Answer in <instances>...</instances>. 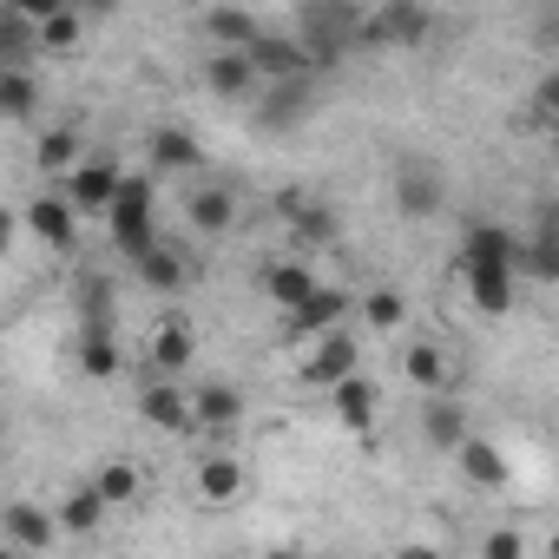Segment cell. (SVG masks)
<instances>
[{
	"label": "cell",
	"instance_id": "6da1fadb",
	"mask_svg": "<svg viewBox=\"0 0 559 559\" xmlns=\"http://www.w3.org/2000/svg\"><path fill=\"white\" fill-rule=\"evenodd\" d=\"M106 237H112V250L119 257H152L165 237H158V204H152V185L145 178H126V198L112 204V217H106Z\"/></svg>",
	"mask_w": 559,
	"mask_h": 559
},
{
	"label": "cell",
	"instance_id": "7a4b0ae2",
	"mask_svg": "<svg viewBox=\"0 0 559 559\" xmlns=\"http://www.w3.org/2000/svg\"><path fill=\"white\" fill-rule=\"evenodd\" d=\"M395 211L415 217V224L448 211V171H441V158H428V152H402L395 158Z\"/></svg>",
	"mask_w": 559,
	"mask_h": 559
},
{
	"label": "cell",
	"instance_id": "3957f363",
	"mask_svg": "<svg viewBox=\"0 0 559 559\" xmlns=\"http://www.w3.org/2000/svg\"><path fill=\"white\" fill-rule=\"evenodd\" d=\"M356 362H362V343H356L349 330H336V336H323V343H310V349H304L297 382H304V389H330V395H336L343 382H356V376H362Z\"/></svg>",
	"mask_w": 559,
	"mask_h": 559
},
{
	"label": "cell",
	"instance_id": "277c9868",
	"mask_svg": "<svg viewBox=\"0 0 559 559\" xmlns=\"http://www.w3.org/2000/svg\"><path fill=\"white\" fill-rule=\"evenodd\" d=\"M67 198H73V211H80V217H112V204L126 198V171H119V158L93 152V158L67 178Z\"/></svg>",
	"mask_w": 559,
	"mask_h": 559
},
{
	"label": "cell",
	"instance_id": "5b68a950",
	"mask_svg": "<svg viewBox=\"0 0 559 559\" xmlns=\"http://www.w3.org/2000/svg\"><path fill=\"white\" fill-rule=\"evenodd\" d=\"M435 34V14L428 8H408V0H389L362 21V47H421Z\"/></svg>",
	"mask_w": 559,
	"mask_h": 559
},
{
	"label": "cell",
	"instance_id": "8992f818",
	"mask_svg": "<svg viewBox=\"0 0 559 559\" xmlns=\"http://www.w3.org/2000/svg\"><path fill=\"white\" fill-rule=\"evenodd\" d=\"M257 290L276 304V310H284V317H297L323 284H317V263H304V257H284V263H263L257 270Z\"/></svg>",
	"mask_w": 559,
	"mask_h": 559
},
{
	"label": "cell",
	"instance_id": "52a82bcc",
	"mask_svg": "<svg viewBox=\"0 0 559 559\" xmlns=\"http://www.w3.org/2000/svg\"><path fill=\"white\" fill-rule=\"evenodd\" d=\"M243 60L257 67V80H263V86H297L304 73H317L297 34H263V40H257V47H250Z\"/></svg>",
	"mask_w": 559,
	"mask_h": 559
},
{
	"label": "cell",
	"instance_id": "ba28073f",
	"mask_svg": "<svg viewBox=\"0 0 559 559\" xmlns=\"http://www.w3.org/2000/svg\"><path fill=\"white\" fill-rule=\"evenodd\" d=\"M310 119H317V93H310V80H297V86H263L257 132H297V126H310Z\"/></svg>",
	"mask_w": 559,
	"mask_h": 559
},
{
	"label": "cell",
	"instance_id": "9c48e42d",
	"mask_svg": "<svg viewBox=\"0 0 559 559\" xmlns=\"http://www.w3.org/2000/svg\"><path fill=\"white\" fill-rule=\"evenodd\" d=\"M349 310H356V304H349V290L323 284V290H317V297H310L290 323H284V330H290L297 343H323V336H336V330H343V317H349Z\"/></svg>",
	"mask_w": 559,
	"mask_h": 559
},
{
	"label": "cell",
	"instance_id": "30bf717a",
	"mask_svg": "<svg viewBox=\"0 0 559 559\" xmlns=\"http://www.w3.org/2000/svg\"><path fill=\"white\" fill-rule=\"evenodd\" d=\"M27 230L47 243V250H73V237H80V211H73V198L60 191H40L34 204H27Z\"/></svg>",
	"mask_w": 559,
	"mask_h": 559
},
{
	"label": "cell",
	"instance_id": "8fae6325",
	"mask_svg": "<svg viewBox=\"0 0 559 559\" xmlns=\"http://www.w3.org/2000/svg\"><path fill=\"white\" fill-rule=\"evenodd\" d=\"M0 533H8V546H21V552H47L53 533H60V513H47V507H34V500H8Z\"/></svg>",
	"mask_w": 559,
	"mask_h": 559
},
{
	"label": "cell",
	"instance_id": "7c38bea8",
	"mask_svg": "<svg viewBox=\"0 0 559 559\" xmlns=\"http://www.w3.org/2000/svg\"><path fill=\"white\" fill-rule=\"evenodd\" d=\"M461 284L474 297L480 317H507L513 310V284H520V270H500V263H467L461 270Z\"/></svg>",
	"mask_w": 559,
	"mask_h": 559
},
{
	"label": "cell",
	"instance_id": "4fadbf2b",
	"mask_svg": "<svg viewBox=\"0 0 559 559\" xmlns=\"http://www.w3.org/2000/svg\"><path fill=\"white\" fill-rule=\"evenodd\" d=\"M467 263H500V270H513V263H520V237H513L507 224H487V217H480V224L461 230V270H467Z\"/></svg>",
	"mask_w": 559,
	"mask_h": 559
},
{
	"label": "cell",
	"instance_id": "5bb4252c",
	"mask_svg": "<svg viewBox=\"0 0 559 559\" xmlns=\"http://www.w3.org/2000/svg\"><path fill=\"white\" fill-rule=\"evenodd\" d=\"M191 356H198L191 330H185L178 317H165V323L152 330V349H145V362H152V382H171V376H185V369H191Z\"/></svg>",
	"mask_w": 559,
	"mask_h": 559
},
{
	"label": "cell",
	"instance_id": "9a60e30c",
	"mask_svg": "<svg viewBox=\"0 0 559 559\" xmlns=\"http://www.w3.org/2000/svg\"><path fill=\"white\" fill-rule=\"evenodd\" d=\"M402 376H408L421 395H448V382H454V362H448V349H441L435 336H415V343L402 349Z\"/></svg>",
	"mask_w": 559,
	"mask_h": 559
},
{
	"label": "cell",
	"instance_id": "2e32d148",
	"mask_svg": "<svg viewBox=\"0 0 559 559\" xmlns=\"http://www.w3.org/2000/svg\"><path fill=\"white\" fill-rule=\"evenodd\" d=\"M204 40H211V53H250L263 40V21L243 14V8H211L204 14Z\"/></svg>",
	"mask_w": 559,
	"mask_h": 559
},
{
	"label": "cell",
	"instance_id": "e0dca14e",
	"mask_svg": "<svg viewBox=\"0 0 559 559\" xmlns=\"http://www.w3.org/2000/svg\"><path fill=\"white\" fill-rule=\"evenodd\" d=\"M139 408H145V421H158L165 435H191V428H198V408H191V395H185L178 382H145Z\"/></svg>",
	"mask_w": 559,
	"mask_h": 559
},
{
	"label": "cell",
	"instance_id": "ac0fdd59",
	"mask_svg": "<svg viewBox=\"0 0 559 559\" xmlns=\"http://www.w3.org/2000/svg\"><path fill=\"white\" fill-rule=\"evenodd\" d=\"M185 217H191V230L217 237V230H230V224H237V191H230V185H191Z\"/></svg>",
	"mask_w": 559,
	"mask_h": 559
},
{
	"label": "cell",
	"instance_id": "d6986e66",
	"mask_svg": "<svg viewBox=\"0 0 559 559\" xmlns=\"http://www.w3.org/2000/svg\"><path fill=\"white\" fill-rule=\"evenodd\" d=\"M191 408H198V428H204V435H230V428L243 421V395H237L230 382H204V389H191Z\"/></svg>",
	"mask_w": 559,
	"mask_h": 559
},
{
	"label": "cell",
	"instance_id": "ffe728a7",
	"mask_svg": "<svg viewBox=\"0 0 559 559\" xmlns=\"http://www.w3.org/2000/svg\"><path fill=\"white\" fill-rule=\"evenodd\" d=\"M421 435H428V448H467L474 441V428H467V408L454 402V395H435L428 408H421Z\"/></svg>",
	"mask_w": 559,
	"mask_h": 559
},
{
	"label": "cell",
	"instance_id": "44dd1931",
	"mask_svg": "<svg viewBox=\"0 0 559 559\" xmlns=\"http://www.w3.org/2000/svg\"><path fill=\"white\" fill-rule=\"evenodd\" d=\"M145 158H152V171H198L204 165V145L191 132H178V126H158L145 139Z\"/></svg>",
	"mask_w": 559,
	"mask_h": 559
},
{
	"label": "cell",
	"instance_id": "7402d4cb",
	"mask_svg": "<svg viewBox=\"0 0 559 559\" xmlns=\"http://www.w3.org/2000/svg\"><path fill=\"white\" fill-rule=\"evenodd\" d=\"M21 8L40 21V53H73V47H80L86 21H80L73 8H47V0H21Z\"/></svg>",
	"mask_w": 559,
	"mask_h": 559
},
{
	"label": "cell",
	"instance_id": "603a6c76",
	"mask_svg": "<svg viewBox=\"0 0 559 559\" xmlns=\"http://www.w3.org/2000/svg\"><path fill=\"white\" fill-rule=\"evenodd\" d=\"M73 304H80V336H93V330H112V276H99V270H80V290H73Z\"/></svg>",
	"mask_w": 559,
	"mask_h": 559
},
{
	"label": "cell",
	"instance_id": "cb8c5ba5",
	"mask_svg": "<svg viewBox=\"0 0 559 559\" xmlns=\"http://www.w3.org/2000/svg\"><path fill=\"white\" fill-rule=\"evenodd\" d=\"M330 402H336V421H343L349 435H369V421H376V408H382V395H376V382H369V376L343 382Z\"/></svg>",
	"mask_w": 559,
	"mask_h": 559
},
{
	"label": "cell",
	"instance_id": "d4e9b609",
	"mask_svg": "<svg viewBox=\"0 0 559 559\" xmlns=\"http://www.w3.org/2000/svg\"><path fill=\"white\" fill-rule=\"evenodd\" d=\"M243 493V467L230 461V454H204L198 461V500L204 507H224V500H237Z\"/></svg>",
	"mask_w": 559,
	"mask_h": 559
},
{
	"label": "cell",
	"instance_id": "484cf974",
	"mask_svg": "<svg viewBox=\"0 0 559 559\" xmlns=\"http://www.w3.org/2000/svg\"><path fill=\"white\" fill-rule=\"evenodd\" d=\"M204 86H211L217 99H243V93L257 86V67H250L243 53H211V60H204Z\"/></svg>",
	"mask_w": 559,
	"mask_h": 559
},
{
	"label": "cell",
	"instance_id": "4316f807",
	"mask_svg": "<svg viewBox=\"0 0 559 559\" xmlns=\"http://www.w3.org/2000/svg\"><path fill=\"white\" fill-rule=\"evenodd\" d=\"M185 276H191V263L171 250V243H158L152 257H139V284L145 290H158V297H171V290H185Z\"/></svg>",
	"mask_w": 559,
	"mask_h": 559
},
{
	"label": "cell",
	"instance_id": "83f0119b",
	"mask_svg": "<svg viewBox=\"0 0 559 559\" xmlns=\"http://www.w3.org/2000/svg\"><path fill=\"white\" fill-rule=\"evenodd\" d=\"M284 211H290V230L304 243H336V211L323 198H284Z\"/></svg>",
	"mask_w": 559,
	"mask_h": 559
},
{
	"label": "cell",
	"instance_id": "f1b7e54d",
	"mask_svg": "<svg viewBox=\"0 0 559 559\" xmlns=\"http://www.w3.org/2000/svg\"><path fill=\"white\" fill-rule=\"evenodd\" d=\"M106 513H112V507H106V500H99L93 487H73V493L60 500V533L86 539V533H99V526H106Z\"/></svg>",
	"mask_w": 559,
	"mask_h": 559
},
{
	"label": "cell",
	"instance_id": "f546056e",
	"mask_svg": "<svg viewBox=\"0 0 559 559\" xmlns=\"http://www.w3.org/2000/svg\"><path fill=\"white\" fill-rule=\"evenodd\" d=\"M34 158H40V171H67V178L86 165V152H80V132H73V126H53V132H40Z\"/></svg>",
	"mask_w": 559,
	"mask_h": 559
},
{
	"label": "cell",
	"instance_id": "4dcf8cb0",
	"mask_svg": "<svg viewBox=\"0 0 559 559\" xmlns=\"http://www.w3.org/2000/svg\"><path fill=\"white\" fill-rule=\"evenodd\" d=\"M126 369V356H119V336L112 330H93V336H80V376H93V382H112Z\"/></svg>",
	"mask_w": 559,
	"mask_h": 559
},
{
	"label": "cell",
	"instance_id": "1f68e13d",
	"mask_svg": "<svg viewBox=\"0 0 559 559\" xmlns=\"http://www.w3.org/2000/svg\"><path fill=\"white\" fill-rule=\"evenodd\" d=\"M34 106H40V80L27 67H0V112H8V119H34Z\"/></svg>",
	"mask_w": 559,
	"mask_h": 559
},
{
	"label": "cell",
	"instance_id": "d6a6232c",
	"mask_svg": "<svg viewBox=\"0 0 559 559\" xmlns=\"http://www.w3.org/2000/svg\"><path fill=\"white\" fill-rule=\"evenodd\" d=\"M461 467H467L474 487H507V454H500L487 435H474V441L461 448Z\"/></svg>",
	"mask_w": 559,
	"mask_h": 559
},
{
	"label": "cell",
	"instance_id": "836d02e7",
	"mask_svg": "<svg viewBox=\"0 0 559 559\" xmlns=\"http://www.w3.org/2000/svg\"><path fill=\"white\" fill-rule=\"evenodd\" d=\"M86 487H93L106 507H126V500H139V467H132V461H99Z\"/></svg>",
	"mask_w": 559,
	"mask_h": 559
},
{
	"label": "cell",
	"instance_id": "e575fe53",
	"mask_svg": "<svg viewBox=\"0 0 559 559\" xmlns=\"http://www.w3.org/2000/svg\"><path fill=\"white\" fill-rule=\"evenodd\" d=\"M526 284H559V243H539V237H520V263H513Z\"/></svg>",
	"mask_w": 559,
	"mask_h": 559
},
{
	"label": "cell",
	"instance_id": "d590c367",
	"mask_svg": "<svg viewBox=\"0 0 559 559\" xmlns=\"http://www.w3.org/2000/svg\"><path fill=\"white\" fill-rule=\"evenodd\" d=\"M362 317H369V330H402L408 323V297L402 290H369L362 297Z\"/></svg>",
	"mask_w": 559,
	"mask_h": 559
},
{
	"label": "cell",
	"instance_id": "8d00e7d4",
	"mask_svg": "<svg viewBox=\"0 0 559 559\" xmlns=\"http://www.w3.org/2000/svg\"><path fill=\"white\" fill-rule=\"evenodd\" d=\"M480 559H533V546H526L520 526H493V533L480 539Z\"/></svg>",
	"mask_w": 559,
	"mask_h": 559
},
{
	"label": "cell",
	"instance_id": "74e56055",
	"mask_svg": "<svg viewBox=\"0 0 559 559\" xmlns=\"http://www.w3.org/2000/svg\"><path fill=\"white\" fill-rule=\"evenodd\" d=\"M526 237L559 243V198H539V204H533V230H526Z\"/></svg>",
	"mask_w": 559,
	"mask_h": 559
},
{
	"label": "cell",
	"instance_id": "f35d334b",
	"mask_svg": "<svg viewBox=\"0 0 559 559\" xmlns=\"http://www.w3.org/2000/svg\"><path fill=\"white\" fill-rule=\"evenodd\" d=\"M533 106H539V112H546V119L559 126V73H546V80H539V93H533Z\"/></svg>",
	"mask_w": 559,
	"mask_h": 559
},
{
	"label": "cell",
	"instance_id": "ab89813d",
	"mask_svg": "<svg viewBox=\"0 0 559 559\" xmlns=\"http://www.w3.org/2000/svg\"><path fill=\"white\" fill-rule=\"evenodd\" d=\"M395 559H441V552H435V546H402Z\"/></svg>",
	"mask_w": 559,
	"mask_h": 559
},
{
	"label": "cell",
	"instance_id": "60d3db41",
	"mask_svg": "<svg viewBox=\"0 0 559 559\" xmlns=\"http://www.w3.org/2000/svg\"><path fill=\"white\" fill-rule=\"evenodd\" d=\"M546 559H559V526H552V533H546Z\"/></svg>",
	"mask_w": 559,
	"mask_h": 559
},
{
	"label": "cell",
	"instance_id": "b9f144b4",
	"mask_svg": "<svg viewBox=\"0 0 559 559\" xmlns=\"http://www.w3.org/2000/svg\"><path fill=\"white\" fill-rule=\"evenodd\" d=\"M0 559H27V552H21V546H0Z\"/></svg>",
	"mask_w": 559,
	"mask_h": 559
},
{
	"label": "cell",
	"instance_id": "7bdbcfd3",
	"mask_svg": "<svg viewBox=\"0 0 559 559\" xmlns=\"http://www.w3.org/2000/svg\"><path fill=\"white\" fill-rule=\"evenodd\" d=\"M552 152H559V126H552Z\"/></svg>",
	"mask_w": 559,
	"mask_h": 559
}]
</instances>
